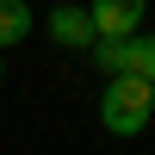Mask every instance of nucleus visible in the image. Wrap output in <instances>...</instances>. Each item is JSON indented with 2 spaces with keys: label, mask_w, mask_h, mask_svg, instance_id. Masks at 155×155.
<instances>
[{
  "label": "nucleus",
  "mask_w": 155,
  "mask_h": 155,
  "mask_svg": "<svg viewBox=\"0 0 155 155\" xmlns=\"http://www.w3.org/2000/svg\"><path fill=\"white\" fill-rule=\"evenodd\" d=\"M149 118H155L149 81H137V74H112L106 93H99V124H106L112 137H143Z\"/></svg>",
  "instance_id": "1"
},
{
  "label": "nucleus",
  "mask_w": 155,
  "mask_h": 155,
  "mask_svg": "<svg viewBox=\"0 0 155 155\" xmlns=\"http://www.w3.org/2000/svg\"><path fill=\"white\" fill-rule=\"evenodd\" d=\"M87 19H93V44L99 37H130V31H143V19H149V0H87Z\"/></svg>",
  "instance_id": "2"
},
{
  "label": "nucleus",
  "mask_w": 155,
  "mask_h": 155,
  "mask_svg": "<svg viewBox=\"0 0 155 155\" xmlns=\"http://www.w3.org/2000/svg\"><path fill=\"white\" fill-rule=\"evenodd\" d=\"M44 37L56 50H93V19H87V6H56L44 25Z\"/></svg>",
  "instance_id": "3"
},
{
  "label": "nucleus",
  "mask_w": 155,
  "mask_h": 155,
  "mask_svg": "<svg viewBox=\"0 0 155 155\" xmlns=\"http://www.w3.org/2000/svg\"><path fill=\"white\" fill-rule=\"evenodd\" d=\"M118 74H137V81H149V93H155V31H130L118 44Z\"/></svg>",
  "instance_id": "4"
},
{
  "label": "nucleus",
  "mask_w": 155,
  "mask_h": 155,
  "mask_svg": "<svg viewBox=\"0 0 155 155\" xmlns=\"http://www.w3.org/2000/svg\"><path fill=\"white\" fill-rule=\"evenodd\" d=\"M31 6L25 0H0V50H12V44H25V31H31Z\"/></svg>",
  "instance_id": "5"
},
{
  "label": "nucleus",
  "mask_w": 155,
  "mask_h": 155,
  "mask_svg": "<svg viewBox=\"0 0 155 155\" xmlns=\"http://www.w3.org/2000/svg\"><path fill=\"white\" fill-rule=\"evenodd\" d=\"M0 81H6V62H0Z\"/></svg>",
  "instance_id": "6"
}]
</instances>
